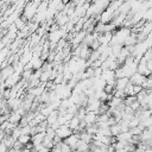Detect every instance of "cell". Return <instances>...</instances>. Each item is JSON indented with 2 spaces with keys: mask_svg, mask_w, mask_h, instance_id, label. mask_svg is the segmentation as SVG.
<instances>
[{
  "mask_svg": "<svg viewBox=\"0 0 152 152\" xmlns=\"http://www.w3.org/2000/svg\"><path fill=\"white\" fill-rule=\"evenodd\" d=\"M18 140H19L23 145H26V144L31 142V140H32V135H31V134H21V135L18 138Z\"/></svg>",
  "mask_w": 152,
  "mask_h": 152,
  "instance_id": "obj_11",
  "label": "cell"
},
{
  "mask_svg": "<svg viewBox=\"0 0 152 152\" xmlns=\"http://www.w3.org/2000/svg\"><path fill=\"white\" fill-rule=\"evenodd\" d=\"M64 141H65L66 144H69V145H70L71 150H76L77 144H78V141H80V135H78V133L74 132L71 135H69L66 139H64Z\"/></svg>",
  "mask_w": 152,
  "mask_h": 152,
  "instance_id": "obj_2",
  "label": "cell"
},
{
  "mask_svg": "<svg viewBox=\"0 0 152 152\" xmlns=\"http://www.w3.org/2000/svg\"><path fill=\"white\" fill-rule=\"evenodd\" d=\"M21 118H23V115H21L18 110H11V113H10V118H8V121H11V122H13V124H15V125H19V122H20Z\"/></svg>",
  "mask_w": 152,
  "mask_h": 152,
  "instance_id": "obj_7",
  "label": "cell"
},
{
  "mask_svg": "<svg viewBox=\"0 0 152 152\" xmlns=\"http://www.w3.org/2000/svg\"><path fill=\"white\" fill-rule=\"evenodd\" d=\"M110 132H112L113 137H116L119 133H121V125L119 122H116L115 125H112L110 126Z\"/></svg>",
  "mask_w": 152,
  "mask_h": 152,
  "instance_id": "obj_10",
  "label": "cell"
},
{
  "mask_svg": "<svg viewBox=\"0 0 152 152\" xmlns=\"http://www.w3.org/2000/svg\"><path fill=\"white\" fill-rule=\"evenodd\" d=\"M59 146H61V151H62V152H66V151H72V150H71V147H70V145H69V144H66V142H65L64 140H63V141H62V142L59 144Z\"/></svg>",
  "mask_w": 152,
  "mask_h": 152,
  "instance_id": "obj_13",
  "label": "cell"
},
{
  "mask_svg": "<svg viewBox=\"0 0 152 152\" xmlns=\"http://www.w3.org/2000/svg\"><path fill=\"white\" fill-rule=\"evenodd\" d=\"M44 138H45V132H37V133L32 134V140L31 141H32L33 146H36L38 144H42Z\"/></svg>",
  "mask_w": 152,
  "mask_h": 152,
  "instance_id": "obj_8",
  "label": "cell"
},
{
  "mask_svg": "<svg viewBox=\"0 0 152 152\" xmlns=\"http://www.w3.org/2000/svg\"><path fill=\"white\" fill-rule=\"evenodd\" d=\"M125 93H126V96H127V95H135V94H134V84H133L131 81H129V83L126 86Z\"/></svg>",
  "mask_w": 152,
  "mask_h": 152,
  "instance_id": "obj_12",
  "label": "cell"
},
{
  "mask_svg": "<svg viewBox=\"0 0 152 152\" xmlns=\"http://www.w3.org/2000/svg\"><path fill=\"white\" fill-rule=\"evenodd\" d=\"M97 116H99V113L97 112H93V110H87L86 113V116H84V121L87 125H91V124H95L97 121Z\"/></svg>",
  "mask_w": 152,
  "mask_h": 152,
  "instance_id": "obj_4",
  "label": "cell"
},
{
  "mask_svg": "<svg viewBox=\"0 0 152 152\" xmlns=\"http://www.w3.org/2000/svg\"><path fill=\"white\" fill-rule=\"evenodd\" d=\"M146 78H147V76L146 75H142V74H140V72H134L131 77H129V81L133 83V84H139V86H142V83L146 81Z\"/></svg>",
  "mask_w": 152,
  "mask_h": 152,
  "instance_id": "obj_3",
  "label": "cell"
},
{
  "mask_svg": "<svg viewBox=\"0 0 152 152\" xmlns=\"http://www.w3.org/2000/svg\"><path fill=\"white\" fill-rule=\"evenodd\" d=\"M87 150H90V144L80 139V141L77 144V147H76V151H87Z\"/></svg>",
  "mask_w": 152,
  "mask_h": 152,
  "instance_id": "obj_9",
  "label": "cell"
},
{
  "mask_svg": "<svg viewBox=\"0 0 152 152\" xmlns=\"http://www.w3.org/2000/svg\"><path fill=\"white\" fill-rule=\"evenodd\" d=\"M15 71V69H14V65H6L5 68H2V71H1V81L2 82H5L13 72Z\"/></svg>",
  "mask_w": 152,
  "mask_h": 152,
  "instance_id": "obj_5",
  "label": "cell"
},
{
  "mask_svg": "<svg viewBox=\"0 0 152 152\" xmlns=\"http://www.w3.org/2000/svg\"><path fill=\"white\" fill-rule=\"evenodd\" d=\"M129 83V77L125 76V77H121V78H116V83H115V89H122L125 90L126 86Z\"/></svg>",
  "mask_w": 152,
  "mask_h": 152,
  "instance_id": "obj_6",
  "label": "cell"
},
{
  "mask_svg": "<svg viewBox=\"0 0 152 152\" xmlns=\"http://www.w3.org/2000/svg\"><path fill=\"white\" fill-rule=\"evenodd\" d=\"M74 133V131L69 127V124H64V125H61L57 129H56V134L59 137V138H62L63 140L64 139H66L69 135H71Z\"/></svg>",
  "mask_w": 152,
  "mask_h": 152,
  "instance_id": "obj_1",
  "label": "cell"
}]
</instances>
